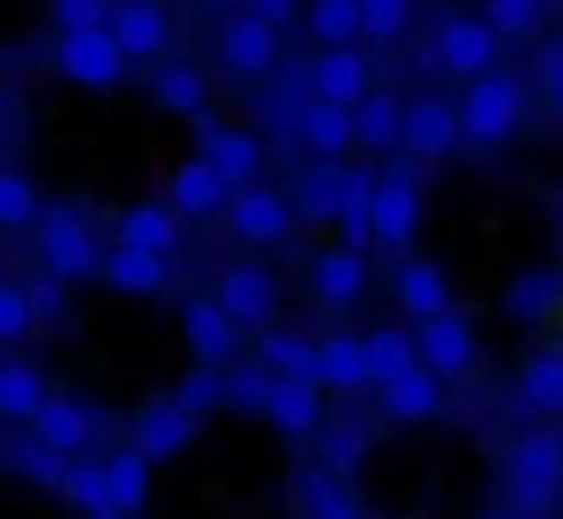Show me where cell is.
Segmentation results:
<instances>
[{
  "label": "cell",
  "mask_w": 563,
  "mask_h": 519,
  "mask_svg": "<svg viewBox=\"0 0 563 519\" xmlns=\"http://www.w3.org/2000/svg\"><path fill=\"white\" fill-rule=\"evenodd\" d=\"M519 111H525V84H519V73L492 67V73L470 78V89H464V100H459V133H464V144H475V150H497V144L519 128Z\"/></svg>",
  "instance_id": "obj_1"
},
{
  "label": "cell",
  "mask_w": 563,
  "mask_h": 519,
  "mask_svg": "<svg viewBox=\"0 0 563 519\" xmlns=\"http://www.w3.org/2000/svg\"><path fill=\"white\" fill-rule=\"evenodd\" d=\"M503 475H508V492L519 503L525 519L547 514L552 497L563 492V442L552 431H525L514 437L508 459H503Z\"/></svg>",
  "instance_id": "obj_2"
},
{
  "label": "cell",
  "mask_w": 563,
  "mask_h": 519,
  "mask_svg": "<svg viewBox=\"0 0 563 519\" xmlns=\"http://www.w3.org/2000/svg\"><path fill=\"white\" fill-rule=\"evenodd\" d=\"M40 266L56 277V283H84V277H100L106 254L89 232V221L73 210V205H51L40 210Z\"/></svg>",
  "instance_id": "obj_3"
},
{
  "label": "cell",
  "mask_w": 563,
  "mask_h": 519,
  "mask_svg": "<svg viewBox=\"0 0 563 519\" xmlns=\"http://www.w3.org/2000/svg\"><path fill=\"white\" fill-rule=\"evenodd\" d=\"M56 73L78 89H117L122 73H128V51L117 45L111 29H78V34H62L56 40Z\"/></svg>",
  "instance_id": "obj_4"
},
{
  "label": "cell",
  "mask_w": 563,
  "mask_h": 519,
  "mask_svg": "<svg viewBox=\"0 0 563 519\" xmlns=\"http://www.w3.org/2000/svg\"><path fill=\"white\" fill-rule=\"evenodd\" d=\"M503 34L486 23V18H448L437 34H431V62L453 78H481L497 67V45Z\"/></svg>",
  "instance_id": "obj_5"
},
{
  "label": "cell",
  "mask_w": 563,
  "mask_h": 519,
  "mask_svg": "<svg viewBox=\"0 0 563 519\" xmlns=\"http://www.w3.org/2000/svg\"><path fill=\"white\" fill-rule=\"evenodd\" d=\"M227 227H232V238L271 249V243H282V238L294 232V205L282 199L276 188H265V183H249V188H232Z\"/></svg>",
  "instance_id": "obj_6"
},
{
  "label": "cell",
  "mask_w": 563,
  "mask_h": 519,
  "mask_svg": "<svg viewBox=\"0 0 563 519\" xmlns=\"http://www.w3.org/2000/svg\"><path fill=\"white\" fill-rule=\"evenodd\" d=\"M420 232V183L409 166H393L376 177V249L398 254Z\"/></svg>",
  "instance_id": "obj_7"
},
{
  "label": "cell",
  "mask_w": 563,
  "mask_h": 519,
  "mask_svg": "<svg viewBox=\"0 0 563 519\" xmlns=\"http://www.w3.org/2000/svg\"><path fill=\"white\" fill-rule=\"evenodd\" d=\"M216 51H221L227 73H238V78H265V73L276 67V56H282L276 29L260 23L254 12H232V18L221 23V34H216Z\"/></svg>",
  "instance_id": "obj_8"
},
{
  "label": "cell",
  "mask_w": 563,
  "mask_h": 519,
  "mask_svg": "<svg viewBox=\"0 0 563 519\" xmlns=\"http://www.w3.org/2000/svg\"><path fill=\"white\" fill-rule=\"evenodd\" d=\"M305 84H310L316 100L354 111V106L371 95V62L360 56V45H332V51H321V56L310 62Z\"/></svg>",
  "instance_id": "obj_9"
},
{
  "label": "cell",
  "mask_w": 563,
  "mask_h": 519,
  "mask_svg": "<svg viewBox=\"0 0 563 519\" xmlns=\"http://www.w3.org/2000/svg\"><path fill=\"white\" fill-rule=\"evenodd\" d=\"M459 144H464V133H459V106H448V100H437V95H420V100L404 106V150H409L415 161H442V155H453Z\"/></svg>",
  "instance_id": "obj_10"
},
{
  "label": "cell",
  "mask_w": 563,
  "mask_h": 519,
  "mask_svg": "<svg viewBox=\"0 0 563 519\" xmlns=\"http://www.w3.org/2000/svg\"><path fill=\"white\" fill-rule=\"evenodd\" d=\"M415 343H420V365H426L431 376H442V382H453V376H464V371L475 365V332H470V321H464L459 310L420 321Z\"/></svg>",
  "instance_id": "obj_11"
},
{
  "label": "cell",
  "mask_w": 563,
  "mask_h": 519,
  "mask_svg": "<svg viewBox=\"0 0 563 519\" xmlns=\"http://www.w3.org/2000/svg\"><path fill=\"white\" fill-rule=\"evenodd\" d=\"M117 45L128 51V62H161L172 45V18L155 7V0H111V23Z\"/></svg>",
  "instance_id": "obj_12"
},
{
  "label": "cell",
  "mask_w": 563,
  "mask_h": 519,
  "mask_svg": "<svg viewBox=\"0 0 563 519\" xmlns=\"http://www.w3.org/2000/svg\"><path fill=\"white\" fill-rule=\"evenodd\" d=\"M194 442V415L177 398H155L133 415V448L155 464V459H177Z\"/></svg>",
  "instance_id": "obj_13"
},
{
  "label": "cell",
  "mask_w": 563,
  "mask_h": 519,
  "mask_svg": "<svg viewBox=\"0 0 563 519\" xmlns=\"http://www.w3.org/2000/svg\"><path fill=\"white\" fill-rule=\"evenodd\" d=\"M216 305L238 321V327H260V321H271V310H276V283H271V272L265 266H227L221 272V283H216Z\"/></svg>",
  "instance_id": "obj_14"
},
{
  "label": "cell",
  "mask_w": 563,
  "mask_h": 519,
  "mask_svg": "<svg viewBox=\"0 0 563 519\" xmlns=\"http://www.w3.org/2000/svg\"><path fill=\"white\" fill-rule=\"evenodd\" d=\"M365 283H371V266H365V254L349 249V243H332V249H321V254L310 260V288H316V299L332 305V310L354 305V299L365 294Z\"/></svg>",
  "instance_id": "obj_15"
},
{
  "label": "cell",
  "mask_w": 563,
  "mask_h": 519,
  "mask_svg": "<svg viewBox=\"0 0 563 519\" xmlns=\"http://www.w3.org/2000/svg\"><path fill=\"white\" fill-rule=\"evenodd\" d=\"M183 338L199 365H232L238 354V321L216 299H188L183 305Z\"/></svg>",
  "instance_id": "obj_16"
},
{
  "label": "cell",
  "mask_w": 563,
  "mask_h": 519,
  "mask_svg": "<svg viewBox=\"0 0 563 519\" xmlns=\"http://www.w3.org/2000/svg\"><path fill=\"white\" fill-rule=\"evenodd\" d=\"M199 155L221 172L227 188H249L265 150H260V139L243 133V128H216V122H205V128H199Z\"/></svg>",
  "instance_id": "obj_17"
},
{
  "label": "cell",
  "mask_w": 563,
  "mask_h": 519,
  "mask_svg": "<svg viewBox=\"0 0 563 519\" xmlns=\"http://www.w3.org/2000/svg\"><path fill=\"white\" fill-rule=\"evenodd\" d=\"M95 431H100V420H95V409H84L78 398H62V393H51V398H45V409L34 415V437H40L45 448H56V453H67V459H78V453H89V442H95Z\"/></svg>",
  "instance_id": "obj_18"
},
{
  "label": "cell",
  "mask_w": 563,
  "mask_h": 519,
  "mask_svg": "<svg viewBox=\"0 0 563 519\" xmlns=\"http://www.w3.org/2000/svg\"><path fill=\"white\" fill-rule=\"evenodd\" d=\"M393 294H398V310L409 321H431V316L453 310V294H448V277H442L437 260H404L398 277H393Z\"/></svg>",
  "instance_id": "obj_19"
},
{
  "label": "cell",
  "mask_w": 563,
  "mask_h": 519,
  "mask_svg": "<svg viewBox=\"0 0 563 519\" xmlns=\"http://www.w3.org/2000/svg\"><path fill=\"white\" fill-rule=\"evenodd\" d=\"M343 183H349V166L338 161H316L294 177V216L305 227H327L338 221V205H343Z\"/></svg>",
  "instance_id": "obj_20"
},
{
  "label": "cell",
  "mask_w": 563,
  "mask_h": 519,
  "mask_svg": "<svg viewBox=\"0 0 563 519\" xmlns=\"http://www.w3.org/2000/svg\"><path fill=\"white\" fill-rule=\"evenodd\" d=\"M376 177L382 172H371V166H349V183H343V205H338V243H349V249H371L376 243Z\"/></svg>",
  "instance_id": "obj_21"
},
{
  "label": "cell",
  "mask_w": 563,
  "mask_h": 519,
  "mask_svg": "<svg viewBox=\"0 0 563 519\" xmlns=\"http://www.w3.org/2000/svg\"><path fill=\"white\" fill-rule=\"evenodd\" d=\"M265 420L282 437H316L321 431V382H294V376H276Z\"/></svg>",
  "instance_id": "obj_22"
},
{
  "label": "cell",
  "mask_w": 563,
  "mask_h": 519,
  "mask_svg": "<svg viewBox=\"0 0 563 519\" xmlns=\"http://www.w3.org/2000/svg\"><path fill=\"white\" fill-rule=\"evenodd\" d=\"M227 199H232V188L221 183V172L205 161V155H194V161H183L177 172H172V210L177 216H216V210H227Z\"/></svg>",
  "instance_id": "obj_23"
},
{
  "label": "cell",
  "mask_w": 563,
  "mask_h": 519,
  "mask_svg": "<svg viewBox=\"0 0 563 519\" xmlns=\"http://www.w3.org/2000/svg\"><path fill=\"white\" fill-rule=\"evenodd\" d=\"M294 133H299V144H305L316 161H338V155L354 144V111H349V106L310 100V106H299Z\"/></svg>",
  "instance_id": "obj_24"
},
{
  "label": "cell",
  "mask_w": 563,
  "mask_h": 519,
  "mask_svg": "<svg viewBox=\"0 0 563 519\" xmlns=\"http://www.w3.org/2000/svg\"><path fill=\"white\" fill-rule=\"evenodd\" d=\"M117 243H128V249H150V254H172L177 243H183V216L172 210V205H128L122 216H117Z\"/></svg>",
  "instance_id": "obj_25"
},
{
  "label": "cell",
  "mask_w": 563,
  "mask_h": 519,
  "mask_svg": "<svg viewBox=\"0 0 563 519\" xmlns=\"http://www.w3.org/2000/svg\"><path fill=\"white\" fill-rule=\"evenodd\" d=\"M100 277H106L117 294L144 299V294H161V288H166L172 266H166V254H150V249H128V243H117V249H106Z\"/></svg>",
  "instance_id": "obj_26"
},
{
  "label": "cell",
  "mask_w": 563,
  "mask_h": 519,
  "mask_svg": "<svg viewBox=\"0 0 563 519\" xmlns=\"http://www.w3.org/2000/svg\"><path fill=\"white\" fill-rule=\"evenodd\" d=\"M442 409V376H431L426 365L404 371L398 382L382 387V415L398 420V426H415V420H431Z\"/></svg>",
  "instance_id": "obj_27"
},
{
  "label": "cell",
  "mask_w": 563,
  "mask_h": 519,
  "mask_svg": "<svg viewBox=\"0 0 563 519\" xmlns=\"http://www.w3.org/2000/svg\"><path fill=\"white\" fill-rule=\"evenodd\" d=\"M294 492H299L305 519H365V508L354 503V492L343 486V475H332L327 464L299 470V475H294Z\"/></svg>",
  "instance_id": "obj_28"
},
{
  "label": "cell",
  "mask_w": 563,
  "mask_h": 519,
  "mask_svg": "<svg viewBox=\"0 0 563 519\" xmlns=\"http://www.w3.org/2000/svg\"><path fill=\"white\" fill-rule=\"evenodd\" d=\"M321 387H332V393H360V387H371L365 338H354V332L321 338Z\"/></svg>",
  "instance_id": "obj_29"
},
{
  "label": "cell",
  "mask_w": 563,
  "mask_h": 519,
  "mask_svg": "<svg viewBox=\"0 0 563 519\" xmlns=\"http://www.w3.org/2000/svg\"><path fill=\"white\" fill-rule=\"evenodd\" d=\"M45 398H51V387H45V376L29 360H7V365H0V420L34 426V415L45 409Z\"/></svg>",
  "instance_id": "obj_30"
},
{
  "label": "cell",
  "mask_w": 563,
  "mask_h": 519,
  "mask_svg": "<svg viewBox=\"0 0 563 519\" xmlns=\"http://www.w3.org/2000/svg\"><path fill=\"white\" fill-rule=\"evenodd\" d=\"M260 365L271 376H294V382H321V343L305 332H265L260 338Z\"/></svg>",
  "instance_id": "obj_31"
},
{
  "label": "cell",
  "mask_w": 563,
  "mask_h": 519,
  "mask_svg": "<svg viewBox=\"0 0 563 519\" xmlns=\"http://www.w3.org/2000/svg\"><path fill=\"white\" fill-rule=\"evenodd\" d=\"M150 95H155V106H161V111H172V117H199V111H205V100H210L205 73H199V67H188V62H161V67H155V78H150Z\"/></svg>",
  "instance_id": "obj_32"
},
{
  "label": "cell",
  "mask_w": 563,
  "mask_h": 519,
  "mask_svg": "<svg viewBox=\"0 0 563 519\" xmlns=\"http://www.w3.org/2000/svg\"><path fill=\"white\" fill-rule=\"evenodd\" d=\"M563 305V277L558 272H519L503 288V316L508 321H547Z\"/></svg>",
  "instance_id": "obj_33"
},
{
  "label": "cell",
  "mask_w": 563,
  "mask_h": 519,
  "mask_svg": "<svg viewBox=\"0 0 563 519\" xmlns=\"http://www.w3.org/2000/svg\"><path fill=\"white\" fill-rule=\"evenodd\" d=\"M106 486H111V508L133 519L150 503V459L133 442L117 448V453H106Z\"/></svg>",
  "instance_id": "obj_34"
},
{
  "label": "cell",
  "mask_w": 563,
  "mask_h": 519,
  "mask_svg": "<svg viewBox=\"0 0 563 519\" xmlns=\"http://www.w3.org/2000/svg\"><path fill=\"white\" fill-rule=\"evenodd\" d=\"M354 144H365V150H393V144H404V106H398V95H365L360 106H354Z\"/></svg>",
  "instance_id": "obj_35"
},
{
  "label": "cell",
  "mask_w": 563,
  "mask_h": 519,
  "mask_svg": "<svg viewBox=\"0 0 563 519\" xmlns=\"http://www.w3.org/2000/svg\"><path fill=\"white\" fill-rule=\"evenodd\" d=\"M365 354H371V382H376V387H387V382H398L404 371L420 365V343H415V332H404V327H376V332H365Z\"/></svg>",
  "instance_id": "obj_36"
},
{
  "label": "cell",
  "mask_w": 563,
  "mask_h": 519,
  "mask_svg": "<svg viewBox=\"0 0 563 519\" xmlns=\"http://www.w3.org/2000/svg\"><path fill=\"white\" fill-rule=\"evenodd\" d=\"M305 29L327 51L332 45H354V40H365V12H360V0H310Z\"/></svg>",
  "instance_id": "obj_37"
},
{
  "label": "cell",
  "mask_w": 563,
  "mask_h": 519,
  "mask_svg": "<svg viewBox=\"0 0 563 519\" xmlns=\"http://www.w3.org/2000/svg\"><path fill=\"white\" fill-rule=\"evenodd\" d=\"M519 398L541 415H563V349H541L519 371Z\"/></svg>",
  "instance_id": "obj_38"
},
{
  "label": "cell",
  "mask_w": 563,
  "mask_h": 519,
  "mask_svg": "<svg viewBox=\"0 0 563 519\" xmlns=\"http://www.w3.org/2000/svg\"><path fill=\"white\" fill-rule=\"evenodd\" d=\"M62 497L84 514V519H100L111 514V486H106V459H73L67 464V481H62Z\"/></svg>",
  "instance_id": "obj_39"
},
{
  "label": "cell",
  "mask_w": 563,
  "mask_h": 519,
  "mask_svg": "<svg viewBox=\"0 0 563 519\" xmlns=\"http://www.w3.org/2000/svg\"><path fill=\"white\" fill-rule=\"evenodd\" d=\"M365 453H371V426L365 420H338V426L321 431V464L332 475H354L365 464Z\"/></svg>",
  "instance_id": "obj_40"
},
{
  "label": "cell",
  "mask_w": 563,
  "mask_h": 519,
  "mask_svg": "<svg viewBox=\"0 0 563 519\" xmlns=\"http://www.w3.org/2000/svg\"><path fill=\"white\" fill-rule=\"evenodd\" d=\"M12 470L23 475V481H34V486H51V492H62V481H67V453H56V448H45L40 437H23V442H12Z\"/></svg>",
  "instance_id": "obj_41"
},
{
  "label": "cell",
  "mask_w": 563,
  "mask_h": 519,
  "mask_svg": "<svg viewBox=\"0 0 563 519\" xmlns=\"http://www.w3.org/2000/svg\"><path fill=\"white\" fill-rule=\"evenodd\" d=\"M271 387H276V376H271L260 360L227 365V404H232V409H243V415H265Z\"/></svg>",
  "instance_id": "obj_42"
},
{
  "label": "cell",
  "mask_w": 563,
  "mask_h": 519,
  "mask_svg": "<svg viewBox=\"0 0 563 519\" xmlns=\"http://www.w3.org/2000/svg\"><path fill=\"white\" fill-rule=\"evenodd\" d=\"M172 398L199 420V415H210L216 404H227V371H221V365H194V371L177 382V393H172Z\"/></svg>",
  "instance_id": "obj_43"
},
{
  "label": "cell",
  "mask_w": 563,
  "mask_h": 519,
  "mask_svg": "<svg viewBox=\"0 0 563 519\" xmlns=\"http://www.w3.org/2000/svg\"><path fill=\"white\" fill-rule=\"evenodd\" d=\"M40 221V194L23 172H0V232H18Z\"/></svg>",
  "instance_id": "obj_44"
},
{
  "label": "cell",
  "mask_w": 563,
  "mask_h": 519,
  "mask_svg": "<svg viewBox=\"0 0 563 519\" xmlns=\"http://www.w3.org/2000/svg\"><path fill=\"white\" fill-rule=\"evenodd\" d=\"M541 12H547V0H486V23L503 34V40H519V34H536L541 29Z\"/></svg>",
  "instance_id": "obj_45"
},
{
  "label": "cell",
  "mask_w": 563,
  "mask_h": 519,
  "mask_svg": "<svg viewBox=\"0 0 563 519\" xmlns=\"http://www.w3.org/2000/svg\"><path fill=\"white\" fill-rule=\"evenodd\" d=\"M360 12H365V40L393 45V40H404V29L415 18V0H360Z\"/></svg>",
  "instance_id": "obj_46"
},
{
  "label": "cell",
  "mask_w": 563,
  "mask_h": 519,
  "mask_svg": "<svg viewBox=\"0 0 563 519\" xmlns=\"http://www.w3.org/2000/svg\"><path fill=\"white\" fill-rule=\"evenodd\" d=\"M34 299H29V288H18V283H7L0 288V343H18V338H29L34 332Z\"/></svg>",
  "instance_id": "obj_47"
},
{
  "label": "cell",
  "mask_w": 563,
  "mask_h": 519,
  "mask_svg": "<svg viewBox=\"0 0 563 519\" xmlns=\"http://www.w3.org/2000/svg\"><path fill=\"white\" fill-rule=\"evenodd\" d=\"M51 18H56L62 34L106 29V23H111V0H51Z\"/></svg>",
  "instance_id": "obj_48"
},
{
  "label": "cell",
  "mask_w": 563,
  "mask_h": 519,
  "mask_svg": "<svg viewBox=\"0 0 563 519\" xmlns=\"http://www.w3.org/2000/svg\"><path fill=\"white\" fill-rule=\"evenodd\" d=\"M62 288H67V283H56L51 272H45L40 283H29V299H34V316H40V321L62 316Z\"/></svg>",
  "instance_id": "obj_49"
},
{
  "label": "cell",
  "mask_w": 563,
  "mask_h": 519,
  "mask_svg": "<svg viewBox=\"0 0 563 519\" xmlns=\"http://www.w3.org/2000/svg\"><path fill=\"white\" fill-rule=\"evenodd\" d=\"M541 84L552 89V106H558V117H563V40H552V45L541 51Z\"/></svg>",
  "instance_id": "obj_50"
},
{
  "label": "cell",
  "mask_w": 563,
  "mask_h": 519,
  "mask_svg": "<svg viewBox=\"0 0 563 519\" xmlns=\"http://www.w3.org/2000/svg\"><path fill=\"white\" fill-rule=\"evenodd\" d=\"M243 12H254L260 23H271V29H282V23H294L299 18V0H249Z\"/></svg>",
  "instance_id": "obj_51"
},
{
  "label": "cell",
  "mask_w": 563,
  "mask_h": 519,
  "mask_svg": "<svg viewBox=\"0 0 563 519\" xmlns=\"http://www.w3.org/2000/svg\"><path fill=\"white\" fill-rule=\"evenodd\" d=\"M7 111H12V89L0 84V122H7Z\"/></svg>",
  "instance_id": "obj_52"
},
{
  "label": "cell",
  "mask_w": 563,
  "mask_h": 519,
  "mask_svg": "<svg viewBox=\"0 0 563 519\" xmlns=\"http://www.w3.org/2000/svg\"><path fill=\"white\" fill-rule=\"evenodd\" d=\"M216 7H249V0H216Z\"/></svg>",
  "instance_id": "obj_53"
},
{
  "label": "cell",
  "mask_w": 563,
  "mask_h": 519,
  "mask_svg": "<svg viewBox=\"0 0 563 519\" xmlns=\"http://www.w3.org/2000/svg\"><path fill=\"white\" fill-rule=\"evenodd\" d=\"M481 519H519V514H481Z\"/></svg>",
  "instance_id": "obj_54"
},
{
  "label": "cell",
  "mask_w": 563,
  "mask_h": 519,
  "mask_svg": "<svg viewBox=\"0 0 563 519\" xmlns=\"http://www.w3.org/2000/svg\"><path fill=\"white\" fill-rule=\"evenodd\" d=\"M100 519H128V514H117V508H111V514H100Z\"/></svg>",
  "instance_id": "obj_55"
},
{
  "label": "cell",
  "mask_w": 563,
  "mask_h": 519,
  "mask_svg": "<svg viewBox=\"0 0 563 519\" xmlns=\"http://www.w3.org/2000/svg\"><path fill=\"white\" fill-rule=\"evenodd\" d=\"M0 172H7V150H0Z\"/></svg>",
  "instance_id": "obj_56"
},
{
  "label": "cell",
  "mask_w": 563,
  "mask_h": 519,
  "mask_svg": "<svg viewBox=\"0 0 563 519\" xmlns=\"http://www.w3.org/2000/svg\"><path fill=\"white\" fill-rule=\"evenodd\" d=\"M0 288H7V272H0Z\"/></svg>",
  "instance_id": "obj_57"
},
{
  "label": "cell",
  "mask_w": 563,
  "mask_h": 519,
  "mask_svg": "<svg viewBox=\"0 0 563 519\" xmlns=\"http://www.w3.org/2000/svg\"><path fill=\"white\" fill-rule=\"evenodd\" d=\"M547 7H558V0H547Z\"/></svg>",
  "instance_id": "obj_58"
},
{
  "label": "cell",
  "mask_w": 563,
  "mask_h": 519,
  "mask_svg": "<svg viewBox=\"0 0 563 519\" xmlns=\"http://www.w3.org/2000/svg\"><path fill=\"white\" fill-rule=\"evenodd\" d=\"M558 503H563V492H558Z\"/></svg>",
  "instance_id": "obj_59"
}]
</instances>
